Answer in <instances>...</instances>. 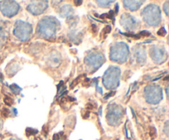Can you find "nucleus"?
<instances>
[{
  "label": "nucleus",
  "instance_id": "2",
  "mask_svg": "<svg viewBox=\"0 0 169 140\" xmlns=\"http://www.w3.org/2000/svg\"><path fill=\"white\" fill-rule=\"evenodd\" d=\"M1 115H2V117H5V118H6V117H7L8 115H9V111L6 108L2 109V112H1Z\"/></svg>",
  "mask_w": 169,
  "mask_h": 140
},
{
  "label": "nucleus",
  "instance_id": "8",
  "mask_svg": "<svg viewBox=\"0 0 169 140\" xmlns=\"http://www.w3.org/2000/svg\"><path fill=\"white\" fill-rule=\"evenodd\" d=\"M87 108L88 109V110H92V109H93V106H92V105L91 104V103H88V104L87 105Z\"/></svg>",
  "mask_w": 169,
  "mask_h": 140
},
{
  "label": "nucleus",
  "instance_id": "9",
  "mask_svg": "<svg viewBox=\"0 0 169 140\" xmlns=\"http://www.w3.org/2000/svg\"><path fill=\"white\" fill-rule=\"evenodd\" d=\"M35 140H42L40 137H35Z\"/></svg>",
  "mask_w": 169,
  "mask_h": 140
},
{
  "label": "nucleus",
  "instance_id": "5",
  "mask_svg": "<svg viewBox=\"0 0 169 140\" xmlns=\"http://www.w3.org/2000/svg\"><path fill=\"white\" fill-rule=\"evenodd\" d=\"M140 35L143 36H150V33L149 32H147L146 31H144V32H142L141 33H140Z\"/></svg>",
  "mask_w": 169,
  "mask_h": 140
},
{
  "label": "nucleus",
  "instance_id": "3",
  "mask_svg": "<svg viewBox=\"0 0 169 140\" xmlns=\"http://www.w3.org/2000/svg\"><path fill=\"white\" fill-rule=\"evenodd\" d=\"M149 134L152 138H153L154 136H156V130H155V129L153 128V127H151V128H150Z\"/></svg>",
  "mask_w": 169,
  "mask_h": 140
},
{
  "label": "nucleus",
  "instance_id": "7",
  "mask_svg": "<svg viewBox=\"0 0 169 140\" xmlns=\"http://www.w3.org/2000/svg\"><path fill=\"white\" fill-rule=\"evenodd\" d=\"M104 31H105V33H109V32H111V27H109V26H107V27L104 29Z\"/></svg>",
  "mask_w": 169,
  "mask_h": 140
},
{
  "label": "nucleus",
  "instance_id": "10",
  "mask_svg": "<svg viewBox=\"0 0 169 140\" xmlns=\"http://www.w3.org/2000/svg\"><path fill=\"white\" fill-rule=\"evenodd\" d=\"M167 78H168V76H167V77H165V78H164V80H167Z\"/></svg>",
  "mask_w": 169,
  "mask_h": 140
},
{
  "label": "nucleus",
  "instance_id": "4",
  "mask_svg": "<svg viewBox=\"0 0 169 140\" xmlns=\"http://www.w3.org/2000/svg\"><path fill=\"white\" fill-rule=\"evenodd\" d=\"M48 126L47 125H44L43 126V129H42V132H43V133L45 134V135H47V133H48Z\"/></svg>",
  "mask_w": 169,
  "mask_h": 140
},
{
  "label": "nucleus",
  "instance_id": "1",
  "mask_svg": "<svg viewBox=\"0 0 169 140\" xmlns=\"http://www.w3.org/2000/svg\"><path fill=\"white\" fill-rule=\"evenodd\" d=\"M4 102H5V104H7V106H12V105L13 104V100L11 99L10 97H6L4 98Z\"/></svg>",
  "mask_w": 169,
  "mask_h": 140
},
{
  "label": "nucleus",
  "instance_id": "6",
  "mask_svg": "<svg viewBox=\"0 0 169 140\" xmlns=\"http://www.w3.org/2000/svg\"><path fill=\"white\" fill-rule=\"evenodd\" d=\"M60 139V135L58 133H55L53 136V140H59Z\"/></svg>",
  "mask_w": 169,
  "mask_h": 140
}]
</instances>
